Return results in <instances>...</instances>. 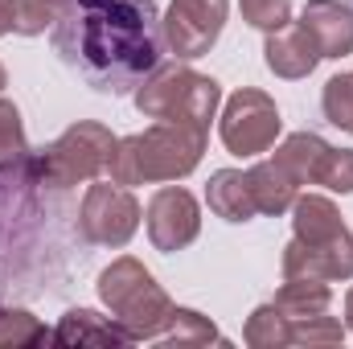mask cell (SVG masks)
Wrapping results in <instances>:
<instances>
[{"mask_svg":"<svg viewBox=\"0 0 353 349\" xmlns=\"http://www.w3.org/2000/svg\"><path fill=\"white\" fill-rule=\"evenodd\" d=\"M239 8H243V21L263 33H275L292 21V0H239Z\"/></svg>","mask_w":353,"mask_h":349,"instance_id":"484cf974","label":"cell"},{"mask_svg":"<svg viewBox=\"0 0 353 349\" xmlns=\"http://www.w3.org/2000/svg\"><path fill=\"white\" fill-rule=\"evenodd\" d=\"M325 157H329V144L316 132H296V136H288L275 148V165L292 177L296 185H316Z\"/></svg>","mask_w":353,"mask_h":349,"instance_id":"2e32d148","label":"cell"},{"mask_svg":"<svg viewBox=\"0 0 353 349\" xmlns=\"http://www.w3.org/2000/svg\"><path fill=\"white\" fill-rule=\"evenodd\" d=\"M205 201H210V210H214L218 218H226V222H251V218L259 214L243 169H218V173H210Z\"/></svg>","mask_w":353,"mask_h":349,"instance_id":"5bb4252c","label":"cell"},{"mask_svg":"<svg viewBox=\"0 0 353 349\" xmlns=\"http://www.w3.org/2000/svg\"><path fill=\"white\" fill-rule=\"evenodd\" d=\"M8 87V74H4V66H0V90Z\"/></svg>","mask_w":353,"mask_h":349,"instance_id":"f546056e","label":"cell"},{"mask_svg":"<svg viewBox=\"0 0 353 349\" xmlns=\"http://www.w3.org/2000/svg\"><path fill=\"white\" fill-rule=\"evenodd\" d=\"M50 341L46 325L25 308H0V349H29Z\"/></svg>","mask_w":353,"mask_h":349,"instance_id":"44dd1931","label":"cell"},{"mask_svg":"<svg viewBox=\"0 0 353 349\" xmlns=\"http://www.w3.org/2000/svg\"><path fill=\"white\" fill-rule=\"evenodd\" d=\"M50 341L58 346H132V333L119 321H103L90 308H70L62 325L50 333Z\"/></svg>","mask_w":353,"mask_h":349,"instance_id":"4fadbf2b","label":"cell"},{"mask_svg":"<svg viewBox=\"0 0 353 349\" xmlns=\"http://www.w3.org/2000/svg\"><path fill=\"white\" fill-rule=\"evenodd\" d=\"M279 128H283L279 107H275V99L259 87L234 90V94L226 99V111H222V123H218L222 144H226V152H234V157H259V152H267V148L275 144Z\"/></svg>","mask_w":353,"mask_h":349,"instance_id":"8992f818","label":"cell"},{"mask_svg":"<svg viewBox=\"0 0 353 349\" xmlns=\"http://www.w3.org/2000/svg\"><path fill=\"white\" fill-rule=\"evenodd\" d=\"M292 230H296L300 243H325V239L341 235L345 222H341V210L329 197H321V193H304L300 197L296 193V201H292Z\"/></svg>","mask_w":353,"mask_h":349,"instance_id":"9a60e30c","label":"cell"},{"mask_svg":"<svg viewBox=\"0 0 353 349\" xmlns=\"http://www.w3.org/2000/svg\"><path fill=\"white\" fill-rule=\"evenodd\" d=\"M132 99H136V111L148 119H176L210 132V119L218 115V103H222V87L185 62H169V66H157Z\"/></svg>","mask_w":353,"mask_h":349,"instance_id":"277c9868","label":"cell"},{"mask_svg":"<svg viewBox=\"0 0 353 349\" xmlns=\"http://www.w3.org/2000/svg\"><path fill=\"white\" fill-rule=\"evenodd\" d=\"M226 8H230V0H173L169 12L161 17L165 21V46L181 62L210 54L214 41L222 37Z\"/></svg>","mask_w":353,"mask_h":349,"instance_id":"ba28073f","label":"cell"},{"mask_svg":"<svg viewBox=\"0 0 353 349\" xmlns=\"http://www.w3.org/2000/svg\"><path fill=\"white\" fill-rule=\"evenodd\" d=\"M283 279H321V283H337L353 279V235L350 226L325 243H300L292 239L283 247Z\"/></svg>","mask_w":353,"mask_h":349,"instance_id":"30bf717a","label":"cell"},{"mask_svg":"<svg viewBox=\"0 0 353 349\" xmlns=\"http://www.w3.org/2000/svg\"><path fill=\"white\" fill-rule=\"evenodd\" d=\"M29 161V140H25V123L12 99H0V169L25 165Z\"/></svg>","mask_w":353,"mask_h":349,"instance_id":"7402d4cb","label":"cell"},{"mask_svg":"<svg viewBox=\"0 0 353 349\" xmlns=\"http://www.w3.org/2000/svg\"><path fill=\"white\" fill-rule=\"evenodd\" d=\"M263 58H267V70L279 74V79H308L316 70V62H321V50H316V41L308 37V29L300 21L296 25L288 21L283 29L267 33Z\"/></svg>","mask_w":353,"mask_h":349,"instance_id":"7c38bea8","label":"cell"},{"mask_svg":"<svg viewBox=\"0 0 353 349\" xmlns=\"http://www.w3.org/2000/svg\"><path fill=\"white\" fill-rule=\"evenodd\" d=\"M148 239L157 251L173 255L181 247H189L197 235H201V210H197V197L181 185H165L152 193L148 201Z\"/></svg>","mask_w":353,"mask_h":349,"instance_id":"9c48e42d","label":"cell"},{"mask_svg":"<svg viewBox=\"0 0 353 349\" xmlns=\"http://www.w3.org/2000/svg\"><path fill=\"white\" fill-rule=\"evenodd\" d=\"M321 107H325V119L341 132H353V74H333L325 83L321 94Z\"/></svg>","mask_w":353,"mask_h":349,"instance_id":"d4e9b609","label":"cell"},{"mask_svg":"<svg viewBox=\"0 0 353 349\" xmlns=\"http://www.w3.org/2000/svg\"><path fill=\"white\" fill-rule=\"evenodd\" d=\"M205 128L157 119L140 136H123L111 148L107 177L115 185H152V181H181L201 165Z\"/></svg>","mask_w":353,"mask_h":349,"instance_id":"7a4b0ae2","label":"cell"},{"mask_svg":"<svg viewBox=\"0 0 353 349\" xmlns=\"http://www.w3.org/2000/svg\"><path fill=\"white\" fill-rule=\"evenodd\" d=\"M247 185H251L255 210H259V214H271V218L288 214L292 201H296V189H300V185L283 173L275 161H259V165H251V169H247Z\"/></svg>","mask_w":353,"mask_h":349,"instance_id":"e0dca14e","label":"cell"},{"mask_svg":"<svg viewBox=\"0 0 353 349\" xmlns=\"http://www.w3.org/2000/svg\"><path fill=\"white\" fill-rule=\"evenodd\" d=\"M111 148H115L111 128H103L94 119H83V123H70L50 148H41L33 157V173H37V181L54 185V189L94 181L99 173H107Z\"/></svg>","mask_w":353,"mask_h":349,"instance_id":"5b68a950","label":"cell"},{"mask_svg":"<svg viewBox=\"0 0 353 349\" xmlns=\"http://www.w3.org/2000/svg\"><path fill=\"white\" fill-rule=\"evenodd\" d=\"M12 33V0H0V37Z\"/></svg>","mask_w":353,"mask_h":349,"instance_id":"83f0119b","label":"cell"},{"mask_svg":"<svg viewBox=\"0 0 353 349\" xmlns=\"http://www.w3.org/2000/svg\"><path fill=\"white\" fill-rule=\"evenodd\" d=\"M316 185H325L333 193H353V148H329Z\"/></svg>","mask_w":353,"mask_h":349,"instance_id":"4316f807","label":"cell"},{"mask_svg":"<svg viewBox=\"0 0 353 349\" xmlns=\"http://www.w3.org/2000/svg\"><path fill=\"white\" fill-rule=\"evenodd\" d=\"M99 300L111 308V317L132 333V341H157L173 321L169 292L152 279V271L140 259L123 255L99 275Z\"/></svg>","mask_w":353,"mask_h":349,"instance_id":"3957f363","label":"cell"},{"mask_svg":"<svg viewBox=\"0 0 353 349\" xmlns=\"http://www.w3.org/2000/svg\"><path fill=\"white\" fill-rule=\"evenodd\" d=\"M243 341L251 349H283L292 346V317L271 300L259 304L251 317H247V329H243Z\"/></svg>","mask_w":353,"mask_h":349,"instance_id":"ac0fdd59","label":"cell"},{"mask_svg":"<svg viewBox=\"0 0 353 349\" xmlns=\"http://www.w3.org/2000/svg\"><path fill=\"white\" fill-rule=\"evenodd\" d=\"M300 25L316 41L321 58H350L353 54V8L345 0H308Z\"/></svg>","mask_w":353,"mask_h":349,"instance_id":"8fae6325","label":"cell"},{"mask_svg":"<svg viewBox=\"0 0 353 349\" xmlns=\"http://www.w3.org/2000/svg\"><path fill=\"white\" fill-rule=\"evenodd\" d=\"M157 0H66L54 21V54L94 90H136L165 54Z\"/></svg>","mask_w":353,"mask_h":349,"instance_id":"6da1fadb","label":"cell"},{"mask_svg":"<svg viewBox=\"0 0 353 349\" xmlns=\"http://www.w3.org/2000/svg\"><path fill=\"white\" fill-rule=\"evenodd\" d=\"M275 304L296 321V317H312V312H329L333 304V288L321 279H283V288L275 292Z\"/></svg>","mask_w":353,"mask_h":349,"instance_id":"d6986e66","label":"cell"},{"mask_svg":"<svg viewBox=\"0 0 353 349\" xmlns=\"http://www.w3.org/2000/svg\"><path fill=\"white\" fill-rule=\"evenodd\" d=\"M341 337H345V329L329 312H312V317L292 321V346H341Z\"/></svg>","mask_w":353,"mask_h":349,"instance_id":"cb8c5ba5","label":"cell"},{"mask_svg":"<svg viewBox=\"0 0 353 349\" xmlns=\"http://www.w3.org/2000/svg\"><path fill=\"white\" fill-rule=\"evenodd\" d=\"M79 230L94 247H128L132 235L140 230V201L132 197L128 185H90L83 197Z\"/></svg>","mask_w":353,"mask_h":349,"instance_id":"52a82bcc","label":"cell"},{"mask_svg":"<svg viewBox=\"0 0 353 349\" xmlns=\"http://www.w3.org/2000/svg\"><path fill=\"white\" fill-rule=\"evenodd\" d=\"M345 325L353 329V288L345 292Z\"/></svg>","mask_w":353,"mask_h":349,"instance_id":"f1b7e54d","label":"cell"},{"mask_svg":"<svg viewBox=\"0 0 353 349\" xmlns=\"http://www.w3.org/2000/svg\"><path fill=\"white\" fill-rule=\"evenodd\" d=\"M157 341H165V346H210V341H222V337H218L210 317H201L193 308H173V321Z\"/></svg>","mask_w":353,"mask_h":349,"instance_id":"ffe728a7","label":"cell"},{"mask_svg":"<svg viewBox=\"0 0 353 349\" xmlns=\"http://www.w3.org/2000/svg\"><path fill=\"white\" fill-rule=\"evenodd\" d=\"M58 0H12V33L21 37H37L46 29H54L58 21Z\"/></svg>","mask_w":353,"mask_h":349,"instance_id":"603a6c76","label":"cell"}]
</instances>
